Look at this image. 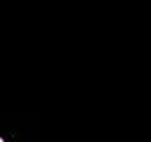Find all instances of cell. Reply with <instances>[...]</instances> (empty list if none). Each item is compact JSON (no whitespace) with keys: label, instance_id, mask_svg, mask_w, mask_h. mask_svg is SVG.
<instances>
[{"label":"cell","instance_id":"6da1fadb","mask_svg":"<svg viewBox=\"0 0 151 142\" xmlns=\"http://www.w3.org/2000/svg\"><path fill=\"white\" fill-rule=\"evenodd\" d=\"M0 142H2V140H0Z\"/></svg>","mask_w":151,"mask_h":142}]
</instances>
